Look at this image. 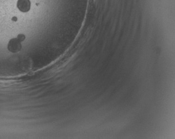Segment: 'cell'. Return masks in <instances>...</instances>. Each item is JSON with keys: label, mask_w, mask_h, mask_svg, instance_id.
Returning <instances> with one entry per match:
<instances>
[{"label": "cell", "mask_w": 175, "mask_h": 139, "mask_svg": "<svg viewBox=\"0 0 175 139\" xmlns=\"http://www.w3.org/2000/svg\"><path fill=\"white\" fill-rule=\"evenodd\" d=\"M22 49V45L21 42L17 39V38H12L10 40L8 45L7 49L12 53H16L19 52Z\"/></svg>", "instance_id": "cell-1"}, {"label": "cell", "mask_w": 175, "mask_h": 139, "mask_svg": "<svg viewBox=\"0 0 175 139\" xmlns=\"http://www.w3.org/2000/svg\"><path fill=\"white\" fill-rule=\"evenodd\" d=\"M17 7L22 12H28L31 9L30 0H18Z\"/></svg>", "instance_id": "cell-2"}, {"label": "cell", "mask_w": 175, "mask_h": 139, "mask_svg": "<svg viewBox=\"0 0 175 139\" xmlns=\"http://www.w3.org/2000/svg\"><path fill=\"white\" fill-rule=\"evenodd\" d=\"M17 39L19 40V42H24V40H25L26 39V36L23 34H19L18 35H17Z\"/></svg>", "instance_id": "cell-3"}, {"label": "cell", "mask_w": 175, "mask_h": 139, "mask_svg": "<svg viewBox=\"0 0 175 139\" xmlns=\"http://www.w3.org/2000/svg\"><path fill=\"white\" fill-rule=\"evenodd\" d=\"M11 20H12V22H16L17 21H18V18H17V17H13L12 18H11Z\"/></svg>", "instance_id": "cell-4"}]
</instances>
